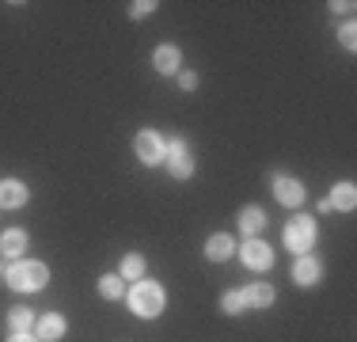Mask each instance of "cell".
Segmentation results:
<instances>
[{
  "instance_id": "obj_12",
  "label": "cell",
  "mask_w": 357,
  "mask_h": 342,
  "mask_svg": "<svg viewBox=\"0 0 357 342\" xmlns=\"http://www.w3.org/2000/svg\"><path fill=\"white\" fill-rule=\"evenodd\" d=\"M23 251H27V232H23V228L0 232V255H4V259H20Z\"/></svg>"
},
{
  "instance_id": "obj_24",
  "label": "cell",
  "mask_w": 357,
  "mask_h": 342,
  "mask_svg": "<svg viewBox=\"0 0 357 342\" xmlns=\"http://www.w3.org/2000/svg\"><path fill=\"white\" fill-rule=\"evenodd\" d=\"M8 342H38V335L31 339V331H27V335H12V339H8Z\"/></svg>"
},
{
  "instance_id": "obj_21",
  "label": "cell",
  "mask_w": 357,
  "mask_h": 342,
  "mask_svg": "<svg viewBox=\"0 0 357 342\" xmlns=\"http://www.w3.org/2000/svg\"><path fill=\"white\" fill-rule=\"evenodd\" d=\"M156 0H137V4H133L130 8V15H133V20H144V15H152V12H156Z\"/></svg>"
},
{
  "instance_id": "obj_16",
  "label": "cell",
  "mask_w": 357,
  "mask_h": 342,
  "mask_svg": "<svg viewBox=\"0 0 357 342\" xmlns=\"http://www.w3.org/2000/svg\"><path fill=\"white\" fill-rule=\"evenodd\" d=\"M331 209H346V213H350L354 209V205H357V191H354V183H338L335 186V191H331Z\"/></svg>"
},
{
  "instance_id": "obj_18",
  "label": "cell",
  "mask_w": 357,
  "mask_h": 342,
  "mask_svg": "<svg viewBox=\"0 0 357 342\" xmlns=\"http://www.w3.org/2000/svg\"><path fill=\"white\" fill-rule=\"evenodd\" d=\"M118 278L141 281V278H144V259H141V255H126V259H122V267H118Z\"/></svg>"
},
{
  "instance_id": "obj_3",
  "label": "cell",
  "mask_w": 357,
  "mask_h": 342,
  "mask_svg": "<svg viewBox=\"0 0 357 342\" xmlns=\"http://www.w3.org/2000/svg\"><path fill=\"white\" fill-rule=\"evenodd\" d=\"M164 160H167V171H172L175 179H190L194 175V156H190V144H186L183 137L164 141Z\"/></svg>"
},
{
  "instance_id": "obj_14",
  "label": "cell",
  "mask_w": 357,
  "mask_h": 342,
  "mask_svg": "<svg viewBox=\"0 0 357 342\" xmlns=\"http://www.w3.org/2000/svg\"><path fill=\"white\" fill-rule=\"evenodd\" d=\"M278 301V293H274V285H266V281H255V285L243 289V304L248 308H270Z\"/></svg>"
},
{
  "instance_id": "obj_20",
  "label": "cell",
  "mask_w": 357,
  "mask_h": 342,
  "mask_svg": "<svg viewBox=\"0 0 357 342\" xmlns=\"http://www.w3.org/2000/svg\"><path fill=\"white\" fill-rule=\"evenodd\" d=\"M220 308H225V315H240L248 304H243V293H240V289H228V293L220 297Z\"/></svg>"
},
{
  "instance_id": "obj_10",
  "label": "cell",
  "mask_w": 357,
  "mask_h": 342,
  "mask_svg": "<svg viewBox=\"0 0 357 342\" xmlns=\"http://www.w3.org/2000/svg\"><path fill=\"white\" fill-rule=\"evenodd\" d=\"M152 68H156L160 76H175L178 68H183V54H178L175 46H160L156 54H152Z\"/></svg>"
},
{
  "instance_id": "obj_15",
  "label": "cell",
  "mask_w": 357,
  "mask_h": 342,
  "mask_svg": "<svg viewBox=\"0 0 357 342\" xmlns=\"http://www.w3.org/2000/svg\"><path fill=\"white\" fill-rule=\"evenodd\" d=\"M240 228L248 236H259L262 228H266V213H262L259 205H243V209H240Z\"/></svg>"
},
{
  "instance_id": "obj_8",
  "label": "cell",
  "mask_w": 357,
  "mask_h": 342,
  "mask_svg": "<svg viewBox=\"0 0 357 342\" xmlns=\"http://www.w3.org/2000/svg\"><path fill=\"white\" fill-rule=\"evenodd\" d=\"M243 262H248L251 270H270L274 267V251H270L262 239H248V244H243Z\"/></svg>"
},
{
  "instance_id": "obj_5",
  "label": "cell",
  "mask_w": 357,
  "mask_h": 342,
  "mask_svg": "<svg viewBox=\"0 0 357 342\" xmlns=\"http://www.w3.org/2000/svg\"><path fill=\"white\" fill-rule=\"evenodd\" d=\"M133 152H137L141 164H164V137H160L156 130H141L137 141H133Z\"/></svg>"
},
{
  "instance_id": "obj_23",
  "label": "cell",
  "mask_w": 357,
  "mask_h": 342,
  "mask_svg": "<svg viewBox=\"0 0 357 342\" xmlns=\"http://www.w3.org/2000/svg\"><path fill=\"white\" fill-rule=\"evenodd\" d=\"M354 34H357L354 23H346V27L338 31V38H342V46H346V50H354V46H357V38H354Z\"/></svg>"
},
{
  "instance_id": "obj_19",
  "label": "cell",
  "mask_w": 357,
  "mask_h": 342,
  "mask_svg": "<svg viewBox=\"0 0 357 342\" xmlns=\"http://www.w3.org/2000/svg\"><path fill=\"white\" fill-rule=\"evenodd\" d=\"M99 297H103V301H118V297H122V278H118V274L99 278Z\"/></svg>"
},
{
  "instance_id": "obj_2",
  "label": "cell",
  "mask_w": 357,
  "mask_h": 342,
  "mask_svg": "<svg viewBox=\"0 0 357 342\" xmlns=\"http://www.w3.org/2000/svg\"><path fill=\"white\" fill-rule=\"evenodd\" d=\"M164 289L156 285V281H149V278H141L137 285L130 289V308H133V315H141V320H156L160 312H164Z\"/></svg>"
},
{
  "instance_id": "obj_1",
  "label": "cell",
  "mask_w": 357,
  "mask_h": 342,
  "mask_svg": "<svg viewBox=\"0 0 357 342\" xmlns=\"http://www.w3.org/2000/svg\"><path fill=\"white\" fill-rule=\"evenodd\" d=\"M4 281L15 289V293H38L42 285L50 281V270L46 262H12V267L4 270Z\"/></svg>"
},
{
  "instance_id": "obj_4",
  "label": "cell",
  "mask_w": 357,
  "mask_h": 342,
  "mask_svg": "<svg viewBox=\"0 0 357 342\" xmlns=\"http://www.w3.org/2000/svg\"><path fill=\"white\" fill-rule=\"evenodd\" d=\"M285 244H289V251H296V255L312 251V244H316V221L312 217H293L289 228H285Z\"/></svg>"
},
{
  "instance_id": "obj_22",
  "label": "cell",
  "mask_w": 357,
  "mask_h": 342,
  "mask_svg": "<svg viewBox=\"0 0 357 342\" xmlns=\"http://www.w3.org/2000/svg\"><path fill=\"white\" fill-rule=\"evenodd\" d=\"M178 88H183V91H194V88H198V73L183 68V73H178Z\"/></svg>"
},
{
  "instance_id": "obj_11",
  "label": "cell",
  "mask_w": 357,
  "mask_h": 342,
  "mask_svg": "<svg viewBox=\"0 0 357 342\" xmlns=\"http://www.w3.org/2000/svg\"><path fill=\"white\" fill-rule=\"evenodd\" d=\"M232 251H236V239L228 236V232H217V236H209V239H206V259H209V262H225V259H232Z\"/></svg>"
},
{
  "instance_id": "obj_7",
  "label": "cell",
  "mask_w": 357,
  "mask_h": 342,
  "mask_svg": "<svg viewBox=\"0 0 357 342\" xmlns=\"http://www.w3.org/2000/svg\"><path fill=\"white\" fill-rule=\"evenodd\" d=\"M65 331H69V323H65L57 312L38 315V320H35V335H38V342H57V339H65Z\"/></svg>"
},
{
  "instance_id": "obj_13",
  "label": "cell",
  "mask_w": 357,
  "mask_h": 342,
  "mask_svg": "<svg viewBox=\"0 0 357 342\" xmlns=\"http://www.w3.org/2000/svg\"><path fill=\"white\" fill-rule=\"evenodd\" d=\"M319 274H323V267L312 259V255H301V259L293 262V281H296V285H316Z\"/></svg>"
},
{
  "instance_id": "obj_9",
  "label": "cell",
  "mask_w": 357,
  "mask_h": 342,
  "mask_svg": "<svg viewBox=\"0 0 357 342\" xmlns=\"http://www.w3.org/2000/svg\"><path fill=\"white\" fill-rule=\"evenodd\" d=\"M31 191L20 183V179H0V205L4 209H20V205H27Z\"/></svg>"
},
{
  "instance_id": "obj_6",
  "label": "cell",
  "mask_w": 357,
  "mask_h": 342,
  "mask_svg": "<svg viewBox=\"0 0 357 342\" xmlns=\"http://www.w3.org/2000/svg\"><path fill=\"white\" fill-rule=\"evenodd\" d=\"M270 183H274V194H278V202H282V205H289V209H296V205L304 202V186L296 183V179L270 175Z\"/></svg>"
},
{
  "instance_id": "obj_17",
  "label": "cell",
  "mask_w": 357,
  "mask_h": 342,
  "mask_svg": "<svg viewBox=\"0 0 357 342\" xmlns=\"http://www.w3.org/2000/svg\"><path fill=\"white\" fill-rule=\"evenodd\" d=\"M31 327H35V312H31V308H12V312H8V331H12V335H27Z\"/></svg>"
}]
</instances>
